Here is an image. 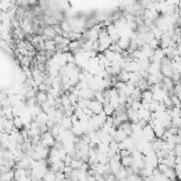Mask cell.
<instances>
[{"label": "cell", "instance_id": "obj_1", "mask_svg": "<svg viewBox=\"0 0 181 181\" xmlns=\"http://www.w3.org/2000/svg\"><path fill=\"white\" fill-rule=\"evenodd\" d=\"M117 45L119 46V48L122 49V51L128 50L129 46H130V38L126 37V36H122V37L119 38V40L117 42Z\"/></svg>", "mask_w": 181, "mask_h": 181}, {"label": "cell", "instance_id": "obj_2", "mask_svg": "<svg viewBox=\"0 0 181 181\" xmlns=\"http://www.w3.org/2000/svg\"><path fill=\"white\" fill-rule=\"evenodd\" d=\"M127 138H128V136L126 135V132H125L122 129L117 128V131H116V133H115V136H114L113 140L117 142V143H120V142H124Z\"/></svg>", "mask_w": 181, "mask_h": 181}, {"label": "cell", "instance_id": "obj_3", "mask_svg": "<svg viewBox=\"0 0 181 181\" xmlns=\"http://www.w3.org/2000/svg\"><path fill=\"white\" fill-rule=\"evenodd\" d=\"M135 87L139 88V89L143 92V91H146V90H149V84H148L146 79H140L139 81H137V83L135 84Z\"/></svg>", "mask_w": 181, "mask_h": 181}, {"label": "cell", "instance_id": "obj_4", "mask_svg": "<svg viewBox=\"0 0 181 181\" xmlns=\"http://www.w3.org/2000/svg\"><path fill=\"white\" fill-rule=\"evenodd\" d=\"M110 167H111V173L113 175H116L124 166L118 161H110Z\"/></svg>", "mask_w": 181, "mask_h": 181}, {"label": "cell", "instance_id": "obj_5", "mask_svg": "<svg viewBox=\"0 0 181 181\" xmlns=\"http://www.w3.org/2000/svg\"><path fill=\"white\" fill-rule=\"evenodd\" d=\"M60 125H61L62 128L65 129V130H70V129L73 128L72 120L68 117H64L63 119L61 120V122H60Z\"/></svg>", "mask_w": 181, "mask_h": 181}, {"label": "cell", "instance_id": "obj_6", "mask_svg": "<svg viewBox=\"0 0 181 181\" xmlns=\"http://www.w3.org/2000/svg\"><path fill=\"white\" fill-rule=\"evenodd\" d=\"M47 100H48V93H47V92L38 91L37 93H36V101H37V105H40L41 106L42 104L46 103Z\"/></svg>", "mask_w": 181, "mask_h": 181}, {"label": "cell", "instance_id": "obj_7", "mask_svg": "<svg viewBox=\"0 0 181 181\" xmlns=\"http://www.w3.org/2000/svg\"><path fill=\"white\" fill-rule=\"evenodd\" d=\"M122 165L127 169V167H131L133 165V158L132 156H128V157H125V158H122V161H120Z\"/></svg>", "mask_w": 181, "mask_h": 181}, {"label": "cell", "instance_id": "obj_8", "mask_svg": "<svg viewBox=\"0 0 181 181\" xmlns=\"http://www.w3.org/2000/svg\"><path fill=\"white\" fill-rule=\"evenodd\" d=\"M142 102H146L150 104L152 102V92H150L149 90L142 92Z\"/></svg>", "mask_w": 181, "mask_h": 181}, {"label": "cell", "instance_id": "obj_9", "mask_svg": "<svg viewBox=\"0 0 181 181\" xmlns=\"http://www.w3.org/2000/svg\"><path fill=\"white\" fill-rule=\"evenodd\" d=\"M163 175H164L165 177H166L167 179H169V180H174V179H176V178H177V174H176L175 169H172V167H169V169H166V172H165Z\"/></svg>", "mask_w": 181, "mask_h": 181}, {"label": "cell", "instance_id": "obj_10", "mask_svg": "<svg viewBox=\"0 0 181 181\" xmlns=\"http://www.w3.org/2000/svg\"><path fill=\"white\" fill-rule=\"evenodd\" d=\"M130 98L132 99L133 101H137V102H141V101H142V91L139 89V88L135 87L134 91H133V93L130 96Z\"/></svg>", "mask_w": 181, "mask_h": 181}, {"label": "cell", "instance_id": "obj_11", "mask_svg": "<svg viewBox=\"0 0 181 181\" xmlns=\"http://www.w3.org/2000/svg\"><path fill=\"white\" fill-rule=\"evenodd\" d=\"M154 56L156 57V59L161 62V60H162V59L165 57V54H164V51H163V49L158 48V49H157V50H154Z\"/></svg>", "mask_w": 181, "mask_h": 181}, {"label": "cell", "instance_id": "obj_12", "mask_svg": "<svg viewBox=\"0 0 181 181\" xmlns=\"http://www.w3.org/2000/svg\"><path fill=\"white\" fill-rule=\"evenodd\" d=\"M148 46H149L150 48L152 49V50H157L158 48H160V42H159L158 39H156V38H154V39H152L151 42L148 44Z\"/></svg>", "mask_w": 181, "mask_h": 181}, {"label": "cell", "instance_id": "obj_13", "mask_svg": "<svg viewBox=\"0 0 181 181\" xmlns=\"http://www.w3.org/2000/svg\"><path fill=\"white\" fill-rule=\"evenodd\" d=\"M177 44H178V45H180V46H181V36L179 37V39L177 40Z\"/></svg>", "mask_w": 181, "mask_h": 181}, {"label": "cell", "instance_id": "obj_14", "mask_svg": "<svg viewBox=\"0 0 181 181\" xmlns=\"http://www.w3.org/2000/svg\"><path fill=\"white\" fill-rule=\"evenodd\" d=\"M179 118H180V119H181V111H180V115H179Z\"/></svg>", "mask_w": 181, "mask_h": 181}]
</instances>
